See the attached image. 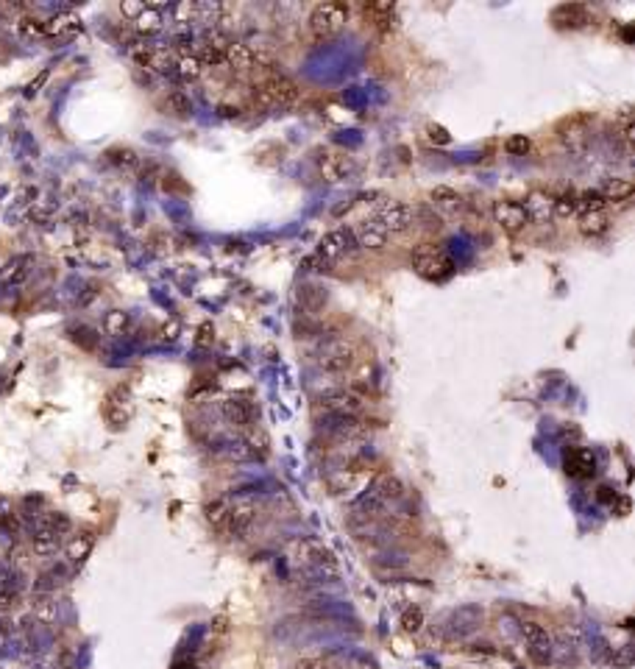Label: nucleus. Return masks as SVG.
<instances>
[{"label":"nucleus","mask_w":635,"mask_h":669,"mask_svg":"<svg viewBox=\"0 0 635 669\" xmlns=\"http://www.w3.org/2000/svg\"><path fill=\"white\" fill-rule=\"evenodd\" d=\"M326 301H329V293H326L323 285H301V288H298V304H301L307 313L323 310Z\"/></svg>","instance_id":"obj_30"},{"label":"nucleus","mask_w":635,"mask_h":669,"mask_svg":"<svg viewBox=\"0 0 635 669\" xmlns=\"http://www.w3.org/2000/svg\"><path fill=\"white\" fill-rule=\"evenodd\" d=\"M173 17L176 23H190L193 17H198V3H190V0H184V3H178V6H173Z\"/></svg>","instance_id":"obj_45"},{"label":"nucleus","mask_w":635,"mask_h":669,"mask_svg":"<svg viewBox=\"0 0 635 669\" xmlns=\"http://www.w3.org/2000/svg\"><path fill=\"white\" fill-rule=\"evenodd\" d=\"M519 630H521V639L529 644V653H532L538 661H544V653H549V644H552L547 628H544L541 622H535V619H524L519 625Z\"/></svg>","instance_id":"obj_17"},{"label":"nucleus","mask_w":635,"mask_h":669,"mask_svg":"<svg viewBox=\"0 0 635 669\" xmlns=\"http://www.w3.org/2000/svg\"><path fill=\"white\" fill-rule=\"evenodd\" d=\"M504 148H507V154H516V156H524L527 151H529V140L524 137V134H513L507 143H504Z\"/></svg>","instance_id":"obj_48"},{"label":"nucleus","mask_w":635,"mask_h":669,"mask_svg":"<svg viewBox=\"0 0 635 669\" xmlns=\"http://www.w3.org/2000/svg\"><path fill=\"white\" fill-rule=\"evenodd\" d=\"M430 201H432V206H437V209H460L462 198L457 190H452V187H435L432 193H430Z\"/></svg>","instance_id":"obj_35"},{"label":"nucleus","mask_w":635,"mask_h":669,"mask_svg":"<svg viewBox=\"0 0 635 669\" xmlns=\"http://www.w3.org/2000/svg\"><path fill=\"white\" fill-rule=\"evenodd\" d=\"M563 466H566V474L574 480H591L596 474V458L588 449H569Z\"/></svg>","instance_id":"obj_14"},{"label":"nucleus","mask_w":635,"mask_h":669,"mask_svg":"<svg viewBox=\"0 0 635 669\" xmlns=\"http://www.w3.org/2000/svg\"><path fill=\"white\" fill-rule=\"evenodd\" d=\"M173 669H198V667H195L193 661H181V664H176Z\"/></svg>","instance_id":"obj_56"},{"label":"nucleus","mask_w":635,"mask_h":669,"mask_svg":"<svg viewBox=\"0 0 635 669\" xmlns=\"http://www.w3.org/2000/svg\"><path fill=\"white\" fill-rule=\"evenodd\" d=\"M605 204L607 201L602 198V193H599V190H585V193L577 198V206L582 209V212H602Z\"/></svg>","instance_id":"obj_40"},{"label":"nucleus","mask_w":635,"mask_h":669,"mask_svg":"<svg viewBox=\"0 0 635 669\" xmlns=\"http://www.w3.org/2000/svg\"><path fill=\"white\" fill-rule=\"evenodd\" d=\"M524 212H527V218H532V221H549L552 215H554V198L549 196V193H544V190H532L529 196H527V201H524Z\"/></svg>","instance_id":"obj_23"},{"label":"nucleus","mask_w":635,"mask_h":669,"mask_svg":"<svg viewBox=\"0 0 635 669\" xmlns=\"http://www.w3.org/2000/svg\"><path fill=\"white\" fill-rule=\"evenodd\" d=\"M178 76L184 79V81H195V79H201L203 73V61L195 54H187V56H178Z\"/></svg>","instance_id":"obj_37"},{"label":"nucleus","mask_w":635,"mask_h":669,"mask_svg":"<svg viewBox=\"0 0 635 669\" xmlns=\"http://www.w3.org/2000/svg\"><path fill=\"white\" fill-rule=\"evenodd\" d=\"M596 496H599V499H602V502H610V505H613V502H616V491H610V488H607V486H602V488H599V494H596Z\"/></svg>","instance_id":"obj_54"},{"label":"nucleus","mask_w":635,"mask_h":669,"mask_svg":"<svg viewBox=\"0 0 635 669\" xmlns=\"http://www.w3.org/2000/svg\"><path fill=\"white\" fill-rule=\"evenodd\" d=\"M145 3H120V11L126 14V17H131V20H137L140 14H143Z\"/></svg>","instance_id":"obj_51"},{"label":"nucleus","mask_w":635,"mask_h":669,"mask_svg":"<svg viewBox=\"0 0 635 669\" xmlns=\"http://www.w3.org/2000/svg\"><path fill=\"white\" fill-rule=\"evenodd\" d=\"M591 120H594V115H588V112L560 120V126H557V140H560V146L566 148L569 154L582 156V154L588 151V140H591Z\"/></svg>","instance_id":"obj_5"},{"label":"nucleus","mask_w":635,"mask_h":669,"mask_svg":"<svg viewBox=\"0 0 635 669\" xmlns=\"http://www.w3.org/2000/svg\"><path fill=\"white\" fill-rule=\"evenodd\" d=\"M92 547H95V535H92V530H81V533L70 535V541L64 544L67 560H70L73 566H81V563L89 558V553H92Z\"/></svg>","instance_id":"obj_22"},{"label":"nucleus","mask_w":635,"mask_h":669,"mask_svg":"<svg viewBox=\"0 0 635 669\" xmlns=\"http://www.w3.org/2000/svg\"><path fill=\"white\" fill-rule=\"evenodd\" d=\"M351 237H354V243L360 246V248H365V251H382L385 246H387V229L379 223V221H360L354 229H351Z\"/></svg>","instance_id":"obj_11"},{"label":"nucleus","mask_w":635,"mask_h":669,"mask_svg":"<svg viewBox=\"0 0 635 669\" xmlns=\"http://www.w3.org/2000/svg\"><path fill=\"white\" fill-rule=\"evenodd\" d=\"M365 14L371 17V23H376L382 31L393 29V14H396V6L390 0H382V3H371L365 6Z\"/></svg>","instance_id":"obj_32"},{"label":"nucleus","mask_w":635,"mask_h":669,"mask_svg":"<svg viewBox=\"0 0 635 669\" xmlns=\"http://www.w3.org/2000/svg\"><path fill=\"white\" fill-rule=\"evenodd\" d=\"M376 221L387 229V234H399V232H407V229L412 226L415 212L407 204H402V201H387V204L382 206V212H379Z\"/></svg>","instance_id":"obj_12"},{"label":"nucleus","mask_w":635,"mask_h":669,"mask_svg":"<svg viewBox=\"0 0 635 669\" xmlns=\"http://www.w3.org/2000/svg\"><path fill=\"white\" fill-rule=\"evenodd\" d=\"M254 101L260 106H293L298 101V87L288 76L273 73L254 84Z\"/></svg>","instance_id":"obj_2"},{"label":"nucleus","mask_w":635,"mask_h":669,"mask_svg":"<svg viewBox=\"0 0 635 669\" xmlns=\"http://www.w3.org/2000/svg\"><path fill=\"white\" fill-rule=\"evenodd\" d=\"M295 669H329V667H326L323 658H301V661L295 664Z\"/></svg>","instance_id":"obj_52"},{"label":"nucleus","mask_w":635,"mask_h":669,"mask_svg":"<svg viewBox=\"0 0 635 669\" xmlns=\"http://www.w3.org/2000/svg\"><path fill=\"white\" fill-rule=\"evenodd\" d=\"M257 522V502L248 496H240L229 502V519H226V530L231 533V538H245L251 533V527Z\"/></svg>","instance_id":"obj_8"},{"label":"nucleus","mask_w":635,"mask_h":669,"mask_svg":"<svg viewBox=\"0 0 635 669\" xmlns=\"http://www.w3.org/2000/svg\"><path fill=\"white\" fill-rule=\"evenodd\" d=\"M577 229L582 237H602L610 229L605 212H582L577 221Z\"/></svg>","instance_id":"obj_29"},{"label":"nucleus","mask_w":635,"mask_h":669,"mask_svg":"<svg viewBox=\"0 0 635 669\" xmlns=\"http://www.w3.org/2000/svg\"><path fill=\"white\" fill-rule=\"evenodd\" d=\"M17 603H20V591H17V585L3 583V588H0V613L14 611V608H17Z\"/></svg>","instance_id":"obj_41"},{"label":"nucleus","mask_w":635,"mask_h":669,"mask_svg":"<svg viewBox=\"0 0 635 669\" xmlns=\"http://www.w3.org/2000/svg\"><path fill=\"white\" fill-rule=\"evenodd\" d=\"M315 168L323 181H343V178L354 171V162H351V156L343 154V151L326 148V151H320L315 156Z\"/></svg>","instance_id":"obj_9"},{"label":"nucleus","mask_w":635,"mask_h":669,"mask_svg":"<svg viewBox=\"0 0 635 669\" xmlns=\"http://www.w3.org/2000/svg\"><path fill=\"white\" fill-rule=\"evenodd\" d=\"M351 246H354L351 229H335V232L323 234V240L318 243V254H320L323 260H335V257L346 254Z\"/></svg>","instance_id":"obj_19"},{"label":"nucleus","mask_w":635,"mask_h":669,"mask_svg":"<svg viewBox=\"0 0 635 669\" xmlns=\"http://www.w3.org/2000/svg\"><path fill=\"white\" fill-rule=\"evenodd\" d=\"M162 106H165V112H171V115H176V117H184L193 112V101H190V95L181 92V89L168 92L165 101H162Z\"/></svg>","instance_id":"obj_33"},{"label":"nucleus","mask_w":635,"mask_h":669,"mask_svg":"<svg viewBox=\"0 0 635 669\" xmlns=\"http://www.w3.org/2000/svg\"><path fill=\"white\" fill-rule=\"evenodd\" d=\"M34 613H36V619H39V622H45V625H48V622H54V619H56V603L45 594V597H39V600L34 603Z\"/></svg>","instance_id":"obj_42"},{"label":"nucleus","mask_w":635,"mask_h":669,"mask_svg":"<svg viewBox=\"0 0 635 669\" xmlns=\"http://www.w3.org/2000/svg\"><path fill=\"white\" fill-rule=\"evenodd\" d=\"M176 332H178V323H176V321L162 326V338H165V341H176Z\"/></svg>","instance_id":"obj_53"},{"label":"nucleus","mask_w":635,"mask_h":669,"mask_svg":"<svg viewBox=\"0 0 635 669\" xmlns=\"http://www.w3.org/2000/svg\"><path fill=\"white\" fill-rule=\"evenodd\" d=\"M126 329H128V313H123V310L106 313V318H103V332L106 335H123Z\"/></svg>","instance_id":"obj_38"},{"label":"nucleus","mask_w":635,"mask_h":669,"mask_svg":"<svg viewBox=\"0 0 635 669\" xmlns=\"http://www.w3.org/2000/svg\"><path fill=\"white\" fill-rule=\"evenodd\" d=\"M26 14V3H0V20H17Z\"/></svg>","instance_id":"obj_47"},{"label":"nucleus","mask_w":635,"mask_h":669,"mask_svg":"<svg viewBox=\"0 0 635 669\" xmlns=\"http://www.w3.org/2000/svg\"><path fill=\"white\" fill-rule=\"evenodd\" d=\"M348 23V6L346 3H320L310 14V29L318 36H332Z\"/></svg>","instance_id":"obj_6"},{"label":"nucleus","mask_w":635,"mask_h":669,"mask_svg":"<svg viewBox=\"0 0 635 669\" xmlns=\"http://www.w3.org/2000/svg\"><path fill=\"white\" fill-rule=\"evenodd\" d=\"M106 418L112 427H126V421L131 418V393L128 388H115L109 396H106Z\"/></svg>","instance_id":"obj_15"},{"label":"nucleus","mask_w":635,"mask_h":669,"mask_svg":"<svg viewBox=\"0 0 635 669\" xmlns=\"http://www.w3.org/2000/svg\"><path fill=\"white\" fill-rule=\"evenodd\" d=\"M73 341H76V343H78L81 349H87V351L98 346V335H95V332H92L89 326H78V329L73 332Z\"/></svg>","instance_id":"obj_46"},{"label":"nucleus","mask_w":635,"mask_h":669,"mask_svg":"<svg viewBox=\"0 0 635 669\" xmlns=\"http://www.w3.org/2000/svg\"><path fill=\"white\" fill-rule=\"evenodd\" d=\"M212 341H215V326L203 323L201 329H198V346H212Z\"/></svg>","instance_id":"obj_50"},{"label":"nucleus","mask_w":635,"mask_h":669,"mask_svg":"<svg viewBox=\"0 0 635 669\" xmlns=\"http://www.w3.org/2000/svg\"><path fill=\"white\" fill-rule=\"evenodd\" d=\"M31 268H34V257H31V254H20V257L9 260L3 265V271H0V285H6V288H20L31 276Z\"/></svg>","instance_id":"obj_18"},{"label":"nucleus","mask_w":635,"mask_h":669,"mask_svg":"<svg viewBox=\"0 0 635 669\" xmlns=\"http://www.w3.org/2000/svg\"><path fill=\"white\" fill-rule=\"evenodd\" d=\"M320 430L335 441H354L368 433V424L360 416H326L320 421Z\"/></svg>","instance_id":"obj_10"},{"label":"nucleus","mask_w":635,"mask_h":669,"mask_svg":"<svg viewBox=\"0 0 635 669\" xmlns=\"http://www.w3.org/2000/svg\"><path fill=\"white\" fill-rule=\"evenodd\" d=\"M223 416L240 430H248L254 424V408L245 399H226L223 402Z\"/></svg>","instance_id":"obj_25"},{"label":"nucleus","mask_w":635,"mask_h":669,"mask_svg":"<svg viewBox=\"0 0 635 669\" xmlns=\"http://www.w3.org/2000/svg\"><path fill=\"white\" fill-rule=\"evenodd\" d=\"M577 212V196L574 193H566L560 198H554V215L557 218H572Z\"/></svg>","instance_id":"obj_44"},{"label":"nucleus","mask_w":635,"mask_h":669,"mask_svg":"<svg viewBox=\"0 0 635 669\" xmlns=\"http://www.w3.org/2000/svg\"><path fill=\"white\" fill-rule=\"evenodd\" d=\"M602 198L605 201H627L630 196L635 193V187H633V181L630 178H624V176H610V178H605V184H602Z\"/></svg>","instance_id":"obj_27"},{"label":"nucleus","mask_w":635,"mask_h":669,"mask_svg":"<svg viewBox=\"0 0 635 669\" xmlns=\"http://www.w3.org/2000/svg\"><path fill=\"white\" fill-rule=\"evenodd\" d=\"M17 31L23 39H42L45 36V20L34 17V14H23L17 17Z\"/></svg>","instance_id":"obj_36"},{"label":"nucleus","mask_w":635,"mask_h":669,"mask_svg":"<svg viewBox=\"0 0 635 669\" xmlns=\"http://www.w3.org/2000/svg\"><path fill=\"white\" fill-rule=\"evenodd\" d=\"M106 159H109L115 168L126 171V173H131V171H140V165H143L140 154H137L134 148H126V146L109 148V151H106Z\"/></svg>","instance_id":"obj_28"},{"label":"nucleus","mask_w":635,"mask_h":669,"mask_svg":"<svg viewBox=\"0 0 635 669\" xmlns=\"http://www.w3.org/2000/svg\"><path fill=\"white\" fill-rule=\"evenodd\" d=\"M616 134H619V140H621V146L633 148V137H635V129H633V115H630V109H621V117H619V129H616Z\"/></svg>","instance_id":"obj_39"},{"label":"nucleus","mask_w":635,"mask_h":669,"mask_svg":"<svg viewBox=\"0 0 635 669\" xmlns=\"http://www.w3.org/2000/svg\"><path fill=\"white\" fill-rule=\"evenodd\" d=\"M616 510H619V516H627V513H630V499H627V496H621Z\"/></svg>","instance_id":"obj_55"},{"label":"nucleus","mask_w":635,"mask_h":669,"mask_svg":"<svg viewBox=\"0 0 635 669\" xmlns=\"http://www.w3.org/2000/svg\"><path fill=\"white\" fill-rule=\"evenodd\" d=\"M223 61L229 64L234 73H248V70H254V64H257V54L251 51V45L231 39L226 54H223Z\"/></svg>","instance_id":"obj_20"},{"label":"nucleus","mask_w":635,"mask_h":669,"mask_svg":"<svg viewBox=\"0 0 635 669\" xmlns=\"http://www.w3.org/2000/svg\"><path fill=\"white\" fill-rule=\"evenodd\" d=\"M76 31H81V17L73 11H59L45 23V36H70Z\"/></svg>","instance_id":"obj_26"},{"label":"nucleus","mask_w":635,"mask_h":669,"mask_svg":"<svg viewBox=\"0 0 635 669\" xmlns=\"http://www.w3.org/2000/svg\"><path fill=\"white\" fill-rule=\"evenodd\" d=\"M295 563H301L307 572H313L315 578H337L340 575V566H337V558H335V553L329 550V547H323V544H318V541H313V538H307V541H301L298 547H295Z\"/></svg>","instance_id":"obj_1"},{"label":"nucleus","mask_w":635,"mask_h":669,"mask_svg":"<svg viewBox=\"0 0 635 669\" xmlns=\"http://www.w3.org/2000/svg\"><path fill=\"white\" fill-rule=\"evenodd\" d=\"M371 494H374L385 508H390L393 502L405 499V483H402L399 477H393V474H382V477L374 483Z\"/></svg>","instance_id":"obj_21"},{"label":"nucleus","mask_w":635,"mask_h":669,"mask_svg":"<svg viewBox=\"0 0 635 669\" xmlns=\"http://www.w3.org/2000/svg\"><path fill=\"white\" fill-rule=\"evenodd\" d=\"M493 218L502 223V229H507V232H521L524 226H527V212H524V206L519 204V201H496L493 204Z\"/></svg>","instance_id":"obj_16"},{"label":"nucleus","mask_w":635,"mask_h":669,"mask_svg":"<svg viewBox=\"0 0 635 669\" xmlns=\"http://www.w3.org/2000/svg\"><path fill=\"white\" fill-rule=\"evenodd\" d=\"M162 26H165V17H162V11H159L156 6H145L143 14L134 20V29H137V34H140V36L159 34V31H162Z\"/></svg>","instance_id":"obj_31"},{"label":"nucleus","mask_w":635,"mask_h":669,"mask_svg":"<svg viewBox=\"0 0 635 669\" xmlns=\"http://www.w3.org/2000/svg\"><path fill=\"white\" fill-rule=\"evenodd\" d=\"M203 513H206V522L212 524L215 530H223V527H226V519H229V499H212V502L203 508Z\"/></svg>","instance_id":"obj_34"},{"label":"nucleus","mask_w":635,"mask_h":669,"mask_svg":"<svg viewBox=\"0 0 635 669\" xmlns=\"http://www.w3.org/2000/svg\"><path fill=\"white\" fill-rule=\"evenodd\" d=\"M412 268L427 279H446L452 273V260L437 246H421L412 254Z\"/></svg>","instance_id":"obj_7"},{"label":"nucleus","mask_w":635,"mask_h":669,"mask_svg":"<svg viewBox=\"0 0 635 669\" xmlns=\"http://www.w3.org/2000/svg\"><path fill=\"white\" fill-rule=\"evenodd\" d=\"M357 360H360L357 346H354L351 341H343V338L326 341V343L320 346V354H318V366H320V371L335 374V377L351 371V368L357 366Z\"/></svg>","instance_id":"obj_3"},{"label":"nucleus","mask_w":635,"mask_h":669,"mask_svg":"<svg viewBox=\"0 0 635 669\" xmlns=\"http://www.w3.org/2000/svg\"><path fill=\"white\" fill-rule=\"evenodd\" d=\"M59 547H61V533L45 527V524H36V533L31 538V550L39 558H51V555L59 553Z\"/></svg>","instance_id":"obj_24"},{"label":"nucleus","mask_w":635,"mask_h":669,"mask_svg":"<svg viewBox=\"0 0 635 669\" xmlns=\"http://www.w3.org/2000/svg\"><path fill=\"white\" fill-rule=\"evenodd\" d=\"M402 628H405L407 633H418V630L424 628V611H421L418 605L407 608V611L402 613Z\"/></svg>","instance_id":"obj_43"},{"label":"nucleus","mask_w":635,"mask_h":669,"mask_svg":"<svg viewBox=\"0 0 635 669\" xmlns=\"http://www.w3.org/2000/svg\"><path fill=\"white\" fill-rule=\"evenodd\" d=\"M162 178H165V181H162V187H165V190H181V193H187V184H184L176 173H165Z\"/></svg>","instance_id":"obj_49"},{"label":"nucleus","mask_w":635,"mask_h":669,"mask_svg":"<svg viewBox=\"0 0 635 669\" xmlns=\"http://www.w3.org/2000/svg\"><path fill=\"white\" fill-rule=\"evenodd\" d=\"M552 23L557 26V29H585L588 23H591V11H588V6H582V3H563V6H557L554 11H552Z\"/></svg>","instance_id":"obj_13"},{"label":"nucleus","mask_w":635,"mask_h":669,"mask_svg":"<svg viewBox=\"0 0 635 669\" xmlns=\"http://www.w3.org/2000/svg\"><path fill=\"white\" fill-rule=\"evenodd\" d=\"M368 405V396L357 388H332L320 396V410L326 416H360Z\"/></svg>","instance_id":"obj_4"}]
</instances>
